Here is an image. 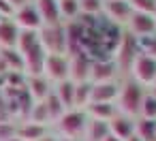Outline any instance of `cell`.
I'll return each mask as SVG.
<instances>
[{
  "label": "cell",
  "instance_id": "1",
  "mask_svg": "<svg viewBox=\"0 0 156 141\" xmlns=\"http://www.w3.org/2000/svg\"><path fill=\"white\" fill-rule=\"evenodd\" d=\"M145 88L139 86L137 81H133L130 77L120 86V96L115 100V107L122 115H128L133 120L139 118V111H141V103H143V96H145Z\"/></svg>",
  "mask_w": 156,
  "mask_h": 141
},
{
  "label": "cell",
  "instance_id": "2",
  "mask_svg": "<svg viewBox=\"0 0 156 141\" xmlns=\"http://www.w3.org/2000/svg\"><path fill=\"white\" fill-rule=\"evenodd\" d=\"M88 113L83 109H69L58 122H56V128L58 132L64 137V139H71V141H81L83 135H86V126H88Z\"/></svg>",
  "mask_w": 156,
  "mask_h": 141
},
{
  "label": "cell",
  "instance_id": "3",
  "mask_svg": "<svg viewBox=\"0 0 156 141\" xmlns=\"http://www.w3.org/2000/svg\"><path fill=\"white\" fill-rule=\"evenodd\" d=\"M133 81H137L139 86H143L145 90H150L156 81V60L147 54H141L135 58L133 66H130V75H128Z\"/></svg>",
  "mask_w": 156,
  "mask_h": 141
},
{
  "label": "cell",
  "instance_id": "4",
  "mask_svg": "<svg viewBox=\"0 0 156 141\" xmlns=\"http://www.w3.org/2000/svg\"><path fill=\"white\" fill-rule=\"evenodd\" d=\"M39 41L47 54H64L66 56V30L64 24L43 26L39 30Z\"/></svg>",
  "mask_w": 156,
  "mask_h": 141
},
{
  "label": "cell",
  "instance_id": "5",
  "mask_svg": "<svg viewBox=\"0 0 156 141\" xmlns=\"http://www.w3.org/2000/svg\"><path fill=\"white\" fill-rule=\"evenodd\" d=\"M139 56V45H137V39L135 37H130L128 32H124V37H122V43H120V47H118V51L113 54V60H115V64H118V71L122 73H126V75H130V66H133V62H135V58Z\"/></svg>",
  "mask_w": 156,
  "mask_h": 141
},
{
  "label": "cell",
  "instance_id": "6",
  "mask_svg": "<svg viewBox=\"0 0 156 141\" xmlns=\"http://www.w3.org/2000/svg\"><path fill=\"white\" fill-rule=\"evenodd\" d=\"M43 75L51 83H60V81L69 79V75H71L69 56H64V54H47L45 66H43Z\"/></svg>",
  "mask_w": 156,
  "mask_h": 141
},
{
  "label": "cell",
  "instance_id": "7",
  "mask_svg": "<svg viewBox=\"0 0 156 141\" xmlns=\"http://www.w3.org/2000/svg\"><path fill=\"white\" fill-rule=\"evenodd\" d=\"M103 13L113 26H126L133 17V7L128 0H103Z\"/></svg>",
  "mask_w": 156,
  "mask_h": 141
},
{
  "label": "cell",
  "instance_id": "8",
  "mask_svg": "<svg viewBox=\"0 0 156 141\" xmlns=\"http://www.w3.org/2000/svg\"><path fill=\"white\" fill-rule=\"evenodd\" d=\"M126 32L135 39H145V37L156 34V15L133 13V17L126 24Z\"/></svg>",
  "mask_w": 156,
  "mask_h": 141
},
{
  "label": "cell",
  "instance_id": "9",
  "mask_svg": "<svg viewBox=\"0 0 156 141\" xmlns=\"http://www.w3.org/2000/svg\"><path fill=\"white\" fill-rule=\"evenodd\" d=\"M13 22H15V26L20 30H30V32H39L45 26L43 19H41V15H39V11H37V7L32 2L20 7L15 11V15H13Z\"/></svg>",
  "mask_w": 156,
  "mask_h": 141
},
{
  "label": "cell",
  "instance_id": "10",
  "mask_svg": "<svg viewBox=\"0 0 156 141\" xmlns=\"http://www.w3.org/2000/svg\"><path fill=\"white\" fill-rule=\"evenodd\" d=\"M118 73H120V71H118V64H115V60H113V58H109V60H92L88 81H90V83L115 81Z\"/></svg>",
  "mask_w": 156,
  "mask_h": 141
},
{
  "label": "cell",
  "instance_id": "11",
  "mask_svg": "<svg viewBox=\"0 0 156 141\" xmlns=\"http://www.w3.org/2000/svg\"><path fill=\"white\" fill-rule=\"evenodd\" d=\"M51 81L45 77V75H39V77H26L24 81V88L28 92V96L32 98V103H43L54 90H51Z\"/></svg>",
  "mask_w": 156,
  "mask_h": 141
},
{
  "label": "cell",
  "instance_id": "12",
  "mask_svg": "<svg viewBox=\"0 0 156 141\" xmlns=\"http://www.w3.org/2000/svg\"><path fill=\"white\" fill-rule=\"evenodd\" d=\"M69 62H71V75H69V79H71V81H75V83L88 81L92 60L81 51V54H73V56H69Z\"/></svg>",
  "mask_w": 156,
  "mask_h": 141
},
{
  "label": "cell",
  "instance_id": "13",
  "mask_svg": "<svg viewBox=\"0 0 156 141\" xmlns=\"http://www.w3.org/2000/svg\"><path fill=\"white\" fill-rule=\"evenodd\" d=\"M118 96H120V83H118V81L92 83L90 103H115Z\"/></svg>",
  "mask_w": 156,
  "mask_h": 141
},
{
  "label": "cell",
  "instance_id": "14",
  "mask_svg": "<svg viewBox=\"0 0 156 141\" xmlns=\"http://www.w3.org/2000/svg\"><path fill=\"white\" fill-rule=\"evenodd\" d=\"M135 126H137V120L118 113V115L109 122V132H111L113 137H118L120 141H126L128 137L135 135Z\"/></svg>",
  "mask_w": 156,
  "mask_h": 141
},
{
  "label": "cell",
  "instance_id": "15",
  "mask_svg": "<svg viewBox=\"0 0 156 141\" xmlns=\"http://www.w3.org/2000/svg\"><path fill=\"white\" fill-rule=\"evenodd\" d=\"M43 19L45 26H58L62 24L60 19V9H58V0H34L32 2Z\"/></svg>",
  "mask_w": 156,
  "mask_h": 141
},
{
  "label": "cell",
  "instance_id": "16",
  "mask_svg": "<svg viewBox=\"0 0 156 141\" xmlns=\"http://www.w3.org/2000/svg\"><path fill=\"white\" fill-rule=\"evenodd\" d=\"M90 120H101V122H111L120 111L115 107V103H90L86 109Z\"/></svg>",
  "mask_w": 156,
  "mask_h": 141
},
{
  "label": "cell",
  "instance_id": "17",
  "mask_svg": "<svg viewBox=\"0 0 156 141\" xmlns=\"http://www.w3.org/2000/svg\"><path fill=\"white\" fill-rule=\"evenodd\" d=\"M20 32L22 30L15 26L13 19H5L0 24V49H17Z\"/></svg>",
  "mask_w": 156,
  "mask_h": 141
},
{
  "label": "cell",
  "instance_id": "18",
  "mask_svg": "<svg viewBox=\"0 0 156 141\" xmlns=\"http://www.w3.org/2000/svg\"><path fill=\"white\" fill-rule=\"evenodd\" d=\"M47 137V126H41V124H34V122H24L17 126V139L22 141H41Z\"/></svg>",
  "mask_w": 156,
  "mask_h": 141
},
{
  "label": "cell",
  "instance_id": "19",
  "mask_svg": "<svg viewBox=\"0 0 156 141\" xmlns=\"http://www.w3.org/2000/svg\"><path fill=\"white\" fill-rule=\"evenodd\" d=\"M54 94L60 98V103L64 105V109H75V81L71 79H64L60 83H56L54 88Z\"/></svg>",
  "mask_w": 156,
  "mask_h": 141
},
{
  "label": "cell",
  "instance_id": "20",
  "mask_svg": "<svg viewBox=\"0 0 156 141\" xmlns=\"http://www.w3.org/2000/svg\"><path fill=\"white\" fill-rule=\"evenodd\" d=\"M109 135V122H101V120H88L86 126V141H103Z\"/></svg>",
  "mask_w": 156,
  "mask_h": 141
},
{
  "label": "cell",
  "instance_id": "21",
  "mask_svg": "<svg viewBox=\"0 0 156 141\" xmlns=\"http://www.w3.org/2000/svg\"><path fill=\"white\" fill-rule=\"evenodd\" d=\"M58 9H60V19L62 24L75 22L81 11H79V0H58Z\"/></svg>",
  "mask_w": 156,
  "mask_h": 141
},
{
  "label": "cell",
  "instance_id": "22",
  "mask_svg": "<svg viewBox=\"0 0 156 141\" xmlns=\"http://www.w3.org/2000/svg\"><path fill=\"white\" fill-rule=\"evenodd\" d=\"M90 94H92V83L90 81L75 83V109H86L90 105Z\"/></svg>",
  "mask_w": 156,
  "mask_h": 141
},
{
  "label": "cell",
  "instance_id": "23",
  "mask_svg": "<svg viewBox=\"0 0 156 141\" xmlns=\"http://www.w3.org/2000/svg\"><path fill=\"white\" fill-rule=\"evenodd\" d=\"M135 132L143 141H156V120H141V118H137Z\"/></svg>",
  "mask_w": 156,
  "mask_h": 141
},
{
  "label": "cell",
  "instance_id": "24",
  "mask_svg": "<svg viewBox=\"0 0 156 141\" xmlns=\"http://www.w3.org/2000/svg\"><path fill=\"white\" fill-rule=\"evenodd\" d=\"M43 103H45V107H47V111H49V120H51V122H58V120H60V118L66 113L64 105L60 103V98H58L54 92H51V94H49V96H47Z\"/></svg>",
  "mask_w": 156,
  "mask_h": 141
},
{
  "label": "cell",
  "instance_id": "25",
  "mask_svg": "<svg viewBox=\"0 0 156 141\" xmlns=\"http://www.w3.org/2000/svg\"><path fill=\"white\" fill-rule=\"evenodd\" d=\"M28 122H34V124H41V126H47L51 122L45 103H32V109L28 113Z\"/></svg>",
  "mask_w": 156,
  "mask_h": 141
},
{
  "label": "cell",
  "instance_id": "26",
  "mask_svg": "<svg viewBox=\"0 0 156 141\" xmlns=\"http://www.w3.org/2000/svg\"><path fill=\"white\" fill-rule=\"evenodd\" d=\"M139 118H141V120H156V96H154L150 90H147L145 96H143Z\"/></svg>",
  "mask_w": 156,
  "mask_h": 141
},
{
  "label": "cell",
  "instance_id": "27",
  "mask_svg": "<svg viewBox=\"0 0 156 141\" xmlns=\"http://www.w3.org/2000/svg\"><path fill=\"white\" fill-rule=\"evenodd\" d=\"M39 32H30V30H22L20 32V41H17V51L26 54L28 49H32L34 45H39Z\"/></svg>",
  "mask_w": 156,
  "mask_h": 141
},
{
  "label": "cell",
  "instance_id": "28",
  "mask_svg": "<svg viewBox=\"0 0 156 141\" xmlns=\"http://www.w3.org/2000/svg\"><path fill=\"white\" fill-rule=\"evenodd\" d=\"M79 11L83 17H96L103 13V0H79Z\"/></svg>",
  "mask_w": 156,
  "mask_h": 141
},
{
  "label": "cell",
  "instance_id": "29",
  "mask_svg": "<svg viewBox=\"0 0 156 141\" xmlns=\"http://www.w3.org/2000/svg\"><path fill=\"white\" fill-rule=\"evenodd\" d=\"M128 5L133 7V13L156 15V0H128Z\"/></svg>",
  "mask_w": 156,
  "mask_h": 141
},
{
  "label": "cell",
  "instance_id": "30",
  "mask_svg": "<svg viewBox=\"0 0 156 141\" xmlns=\"http://www.w3.org/2000/svg\"><path fill=\"white\" fill-rule=\"evenodd\" d=\"M137 45H139L141 54H147V56H152L156 60V34L145 37V39H137Z\"/></svg>",
  "mask_w": 156,
  "mask_h": 141
},
{
  "label": "cell",
  "instance_id": "31",
  "mask_svg": "<svg viewBox=\"0 0 156 141\" xmlns=\"http://www.w3.org/2000/svg\"><path fill=\"white\" fill-rule=\"evenodd\" d=\"M17 137V126L11 122H2L0 120V141H11Z\"/></svg>",
  "mask_w": 156,
  "mask_h": 141
},
{
  "label": "cell",
  "instance_id": "32",
  "mask_svg": "<svg viewBox=\"0 0 156 141\" xmlns=\"http://www.w3.org/2000/svg\"><path fill=\"white\" fill-rule=\"evenodd\" d=\"M15 7L13 5H9L7 0H0V15H2L5 19H13V15H15Z\"/></svg>",
  "mask_w": 156,
  "mask_h": 141
},
{
  "label": "cell",
  "instance_id": "33",
  "mask_svg": "<svg viewBox=\"0 0 156 141\" xmlns=\"http://www.w3.org/2000/svg\"><path fill=\"white\" fill-rule=\"evenodd\" d=\"M9 5H13L15 9H20V7H24V5H28V0H7Z\"/></svg>",
  "mask_w": 156,
  "mask_h": 141
},
{
  "label": "cell",
  "instance_id": "34",
  "mask_svg": "<svg viewBox=\"0 0 156 141\" xmlns=\"http://www.w3.org/2000/svg\"><path fill=\"white\" fill-rule=\"evenodd\" d=\"M126 141H143V139H141V137H139V135H137V132H135V135H133V137H128V139H126Z\"/></svg>",
  "mask_w": 156,
  "mask_h": 141
},
{
  "label": "cell",
  "instance_id": "35",
  "mask_svg": "<svg viewBox=\"0 0 156 141\" xmlns=\"http://www.w3.org/2000/svg\"><path fill=\"white\" fill-rule=\"evenodd\" d=\"M103 141H120V139H118V137H113V135H111V132H109V135H107V137H105V139H103Z\"/></svg>",
  "mask_w": 156,
  "mask_h": 141
},
{
  "label": "cell",
  "instance_id": "36",
  "mask_svg": "<svg viewBox=\"0 0 156 141\" xmlns=\"http://www.w3.org/2000/svg\"><path fill=\"white\" fill-rule=\"evenodd\" d=\"M2 22H5V17H2V15H0V24H2Z\"/></svg>",
  "mask_w": 156,
  "mask_h": 141
},
{
  "label": "cell",
  "instance_id": "37",
  "mask_svg": "<svg viewBox=\"0 0 156 141\" xmlns=\"http://www.w3.org/2000/svg\"><path fill=\"white\" fill-rule=\"evenodd\" d=\"M28 2H34V0H28Z\"/></svg>",
  "mask_w": 156,
  "mask_h": 141
},
{
  "label": "cell",
  "instance_id": "38",
  "mask_svg": "<svg viewBox=\"0 0 156 141\" xmlns=\"http://www.w3.org/2000/svg\"><path fill=\"white\" fill-rule=\"evenodd\" d=\"M154 86H156V81H154ZM154 86H152V88H154Z\"/></svg>",
  "mask_w": 156,
  "mask_h": 141
}]
</instances>
